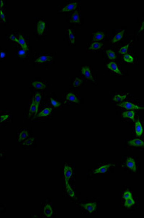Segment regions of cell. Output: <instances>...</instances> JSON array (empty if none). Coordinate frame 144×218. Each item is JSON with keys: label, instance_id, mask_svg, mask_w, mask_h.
Instances as JSON below:
<instances>
[{"label": "cell", "instance_id": "74e56055", "mask_svg": "<svg viewBox=\"0 0 144 218\" xmlns=\"http://www.w3.org/2000/svg\"><path fill=\"white\" fill-rule=\"evenodd\" d=\"M122 58H123V60L126 62L133 63L134 62V57H133L131 54H125V55H123V57H122Z\"/></svg>", "mask_w": 144, "mask_h": 218}, {"label": "cell", "instance_id": "4316f807", "mask_svg": "<svg viewBox=\"0 0 144 218\" xmlns=\"http://www.w3.org/2000/svg\"><path fill=\"white\" fill-rule=\"evenodd\" d=\"M128 94H116L114 95L112 97V100L116 102H122L125 99H127Z\"/></svg>", "mask_w": 144, "mask_h": 218}, {"label": "cell", "instance_id": "e0dca14e", "mask_svg": "<svg viewBox=\"0 0 144 218\" xmlns=\"http://www.w3.org/2000/svg\"><path fill=\"white\" fill-rule=\"evenodd\" d=\"M53 214V210L50 204L46 203L43 207V214L45 217H51Z\"/></svg>", "mask_w": 144, "mask_h": 218}, {"label": "cell", "instance_id": "8992f818", "mask_svg": "<svg viewBox=\"0 0 144 218\" xmlns=\"http://www.w3.org/2000/svg\"><path fill=\"white\" fill-rule=\"evenodd\" d=\"M117 106L122 107V108L126 109V110H144V107L138 106V105L134 104L130 102V101H122L120 104H117Z\"/></svg>", "mask_w": 144, "mask_h": 218}, {"label": "cell", "instance_id": "f35d334b", "mask_svg": "<svg viewBox=\"0 0 144 218\" xmlns=\"http://www.w3.org/2000/svg\"><path fill=\"white\" fill-rule=\"evenodd\" d=\"M122 197H123L125 200L128 199V198H132L133 197L132 193H131L129 190H126V191L123 193V194H122Z\"/></svg>", "mask_w": 144, "mask_h": 218}, {"label": "cell", "instance_id": "6da1fadb", "mask_svg": "<svg viewBox=\"0 0 144 218\" xmlns=\"http://www.w3.org/2000/svg\"><path fill=\"white\" fill-rule=\"evenodd\" d=\"M35 30L38 37H44L46 31V21L41 17L37 18L35 23Z\"/></svg>", "mask_w": 144, "mask_h": 218}, {"label": "cell", "instance_id": "b9f144b4", "mask_svg": "<svg viewBox=\"0 0 144 218\" xmlns=\"http://www.w3.org/2000/svg\"><path fill=\"white\" fill-rule=\"evenodd\" d=\"M144 30V20H143V22L141 23V25H140V29H139V33H141Z\"/></svg>", "mask_w": 144, "mask_h": 218}, {"label": "cell", "instance_id": "7a4b0ae2", "mask_svg": "<svg viewBox=\"0 0 144 218\" xmlns=\"http://www.w3.org/2000/svg\"><path fill=\"white\" fill-rule=\"evenodd\" d=\"M78 8V2L76 1H68L66 2L62 5H61L59 8V13H64L66 12L72 11V10H76Z\"/></svg>", "mask_w": 144, "mask_h": 218}, {"label": "cell", "instance_id": "5b68a950", "mask_svg": "<svg viewBox=\"0 0 144 218\" xmlns=\"http://www.w3.org/2000/svg\"><path fill=\"white\" fill-rule=\"evenodd\" d=\"M114 166V164L112 163H108V164H102L99 165L97 168L93 170L94 174H103L108 173V170H110V168H112Z\"/></svg>", "mask_w": 144, "mask_h": 218}, {"label": "cell", "instance_id": "7402d4cb", "mask_svg": "<svg viewBox=\"0 0 144 218\" xmlns=\"http://www.w3.org/2000/svg\"><path fill=\"white\" fill-rule=\"evenodd\" d=\"M18 44L21 47L24 49V50L28 51V43H27V38L24 36L22 33H19V40H18Z\"/></svg>", "mask_w": 144, "mask_h": 218}, {"label": "cell", "instance_id": "603a6c76", "mask_svg": "<svg viewBox=\"0 0 144 218\" xmlns=\"http://www.w3.org/2000/svg\"><path fill=\"white\" fill-rule=\"evenodd\" d=\"M135 133H136V136L138 137L141 136L143 133V126H142L141 123L138 118L135 121Z\"/></svg>", "mask_w": 144, "mask_h": 218}, {"label": "cell", "instance_id": "d6a6232c", "mask_svg": "<svg viewBox=\"0 0 144 218\" xmlns=\"http://www.w3.org/2000/svg\"><path fill=\"white\" fill-rule=\"evenodd\" d=\"M130 46H131V43L130 42H127L126 44H125L122 46V47H120V49H119V53L122 54V55H125V54H128V50H129V47Z\"/></svg>", "mask_w": 144, "mask_h": 218}, {"label": "cell", "instance_id": "1f68e13d", "mask_svg": "<svg viewBox=\"0 0 144 218\" xmlns=\"http://www.w3.org/2000/svg\"><path fill=\"white\" fill-rule=\"evenodd\" d=\"M49 101H50V104L51 106H53L55 109H61L63 106V104H61L59 101H58L57 100H56L53 98L50 97L49 98Z\"/></svg>", "mask_w": 144, "mask_h": 218}, {"label": "cell", "instance_id": "2e32d148", "mask_svg": "<svg viewBox=\"0 0 144 218\" xmlns=\"http://www.w3.org/2000/svg\"><path fill=\"white\" fill-rule=\"evenodd\" d=\"M70 22L78 26L81 25V20H80L79 13V10H74V11L71 14V15H70Z\"/></svg>", "mask_w": 144, "mask_h": 218}, {"label": "cell", "instance_id": "d590c367", "mask_svg": "<svg viewBox=\"0 0 144 218\" xmlns=\"http://www.w3.org/2000/svg\"><path fill=\"white\" fill-rule=\"evenodd\" d=\"M17 53H18L19 57L24 58V57H26V56H27V50H24V49L22 48V47H21L20 46H19Z\"/></svg>", "mask_w": 144, "mask_h": 218}, {"label": "cell", "instance_id": "9a60e30c", "mask_svg": "<svg viewBox=\"0 0 144 218\" xmlns=\"http://www.w3.org/2000/svg\"><path fill=\"white\" fill-rule=\"evenodd\" d=\"M106 68L107 69H108L110 71H111L112 73H114L117 75L121 74V72L120 70V68H119L118 65H117L115 62H114V61H112V62L108 63V64L106 65Z\"/></svg>", "mask_w": 144, "mask_h": 218}, {"label": "cell", "instance_id": "f1b7e54d", "mask_svg": "<svg viewBox=\"0 0 144 218\" xmlns=\"http://www.w3.org/2000/svg\"><path fill=\"white\" fill-rule=\"evenodd\" d=\"M8 40L11 41L13 43H17L18 44V40H19V32H12L11 33L7 35V36Z\"/></svg>", "mask_w": 144, "mask_h": 218}, {"label": "cell", "instance_id": "4fadbf2b", "mask_svg": "<svg viewBox=\"0 0 144 218\" xmlns=\"http://www.w3.org/2000/svg\"><path fill=\"white\" fill-rule=\"evenodd\" d=\"M65 101H66V102L79 104L80 103V98L78 95L69 92L67 93L65 96Z\"/></svg>", "mask_w": 144, "mask_h": 218}, {"label": "cell", "instance_id": "ba28073f", "mask_svg": "<svg viewBox=\"0 0 144 218\" xmlns=\"http://www.w3.org/2000/svg\"><path fill=\"white\" fill-rule=\"evenodd\" d=\"M64 180H67L69 181L71 179L73 178L74 173H73V168L71 165L68 164H65L64 168Z\"/></svg>", "mask_w": 144, "mask_h": 218}, {"label": "cell", "instance_id": "f546056e", "mask_svg": "<svg viewBox=\"0 0 144 218\" xmlns=\"http://www.w3.org/2000/svg\"><path fill=\"white\" fill-rule=\"evenodd\" d=\"M35 141V138L33 136H29L27 139H25L24 141H22L21 144L24 147H29L32 146Z\"/></svg>", "mask_w": 144, "mask_h": 218}, {"label": "cell", "instance_id": "ffe728a7", "mask_svg": "<svg viewBox=\"0 0 144 218\" xmlns=\"http://www.w3.org/2000/svg\"><path fill=\"white\" fill-rule=\"evenodd\" d=\"M28 137H29V133H28V130L27 128H22V129L20 130L18 133L19 144H21L24 140L27 139Z\"/></svg>", "mask_w": 144, "mask_h": 218}, {"label": "cell", "instance_id": "d6986e66", "mask_svg": "<svg viewBox=\"0 0 144 218\" xmlns=\"http://www.w3.org/2000/svg\"><path fill=\"white\" fill-rule=\"evenodd\" d=\"M102 43L97 41H93L89 42L88 45V50L89 51H97L101 50L102 47Z\"/></svg>", "mask_w": 144, "mask_h": 218}, {"label": "cell", "instance_id": "8d00e7d4", "mask_svg": "<svg viewBox=\"0 0 144 218\" xmlns=\"http://www.w3.org/2000/svg\"><path fill=\"white\" fill-rule=\"evenodd\" d=\"M42 99H43V94L40 92L36 93V94L33 95V99L36 101V104H38V105H40V101H41Z\"/></svg>", "mask_w": 144, "mask_h": 218}, {"label": "cell", "instance_id": "d4e9b609", "mask_svg": "<svg viewBox=\"0 0 144 218\" xmlns=\"http://www.w3.org/2000/svg\"><path fill=\"white\" fill-rule=\"evenodd\" d=\"M0 117H1V120H0L1 126H3L4 124L10 122V120H11V114L8 112H1Z\"/></svg>", "mask_w": 144, "mask_h": 218}, {"label": "cell", "instance_id": "9c48e42d", "mask_svg": "<svg viewBox=\"0 0 144 218\" xmlns=\"http://www.w3.org/2000/svg\"><path fill=\"white\" fill-rule=\"evenodd\" d=\"M81 72H82V74L86 78L88 79V80H91V81L94 82V76H93V74L92 73V69H91V67L89 65H85L83 66L82 68V70H81Z\"/></svg>", "mask_w": 144, "mask_h": 218}, {"label": "cell", "instance_id": "44dd1931", "mask_svg": "<svg viewBox=\"0 0 144 218\" xmlns=\"http://www.w3.org/2000/svg\"><path fill=\"white\" fill-rule=\"evenodd\" d=\"M128 144L130 147H137V148L144 147V141L140 138H134V139L129 141L128 142Z\"/></svg>", "mask_w": 144, "mask_h": 218}, {"label": "cell", "instance_id": "836d02e7", "mask_svg": "<svg viewBox=\"0 0 144 218\" xmlns=\"http://www.w3.org/2000/svg\"><path fill=\"white\" fill-rule=\"evenodd\" d=\"M83 82H84V80L82 78H80V77H76V78L73 79V81H72L71 86H72V87H74V88L79 87V86H80L81 85H82Z\"/></svg>", "mask_w": 144, "mask_h": 218}, {"label": "cell", "instance_id": "52a82bcc", "mask_svg": "<svg viewBox=\"0 0 144 218\" xmlns=\"http://www.w3.org/2000/svg\"><path fill=\"white\" fill-rule=\"evenodd\" d=\"M66 35L68 44L71 46L74 45L75 42H76V31H75V30H73L72 28L67 29L66 30Z\"/></svg>", "mask_w": 144, "mask_h": 218}, {"label": "cell", "instance_id": "8fae6325", "mask_svg": "<svg viewBox=\"0 0 144 218\" xmlns=\"http://www.w3.org/2000/svg\"><path fill=\"white\" fill-rule=\"evenodd\" d=\"M124 166L125 168L129 169L131 171L136 173L137 171V168H136V161L134 160V159L132 157H127L125 159V160L124 162Z\"/></svg>", "mask_w": 144, "mask_h": 218}, {"label": "cell", "instance_id": "30bf717a", "mask_svg": "<svg viewBox=\"0 0 144 218\" xmlns=\"http://www.w3.org/2000/svg\"><path fill=\"white\" fill-rule=\"evenodd\" d=\"M51 112H52L51 107H45L38 114V115H37L36 117L38 119H40V120L47 119L50 116Z\"/></svg>", "mask_w": 144, "mask_h": 218}, {"label": "cell", "instance_id": "ac0fdd59", "mask_svg": "<svg viewBox=\"0 0 144 218\" xmlns=\"http://www.w3.org/2000/svg\"><path fill=\"white\" fill-rule=\"evenodd\" d=\"M125 33V29H122L120 30V31H117V32L114 35V36L112 37V38L110 41V43L111 44H116L118 43L119 41H120L123 38Z\"/></svg>", "mask_w": 144, "mask_h": 218}, {"label": "cell", "instance_id": "4dcf8cb0", "mask_svg": "<svg viewBox=\"0 0 144 218\" xmlns=\"http://www.w3.org/2000/svg\"><path fill=\"white\" fill-rule=\"evenodd\" d=\"M105 54H106L107 57H108L110 60H115V59H116L117 58L116 54H115V52H114L112 50H111V49H108V50H105Z\"/></svg>", "mask_w": 144, "mask_h": 218}, {"label": "cell", "instance_id": "484cf974", "mask_svg": "<svg viewBox=\"0 0 144 218\" xmlns=\"http://www.w3.org/2000/svg\"><path fill=\"white\" fill-rule=\"evenodd\" d=\"M105 31H97L96 32H94L93 33V40L94 41H100L101 40L104 39L105 37Z\"/></svg>", "mask_w": 144, "mask_h": 218}, {"label": "cell", "instance_id": "5bb4252c", "mask_svg": "<svg viewBox=\"0 0 144 218\" xmlns=\"http://www.w3.org/2000/svg\"><path fill=\"white\" fill-rule=\"evenodd\" d=\"M65 180V187H66V193L69 198H72V199H76V194H75V191L73 190V188L72 187L70 184L69 181L67 180Z\"/></svg>", "mask_w": 144, "mask_h": 218}, {"label": "cell", "instance_id": "7c38bea8", "mask_svg": "<svg viewBox=\"0 0 144 218\" xmlns=\"http://www.w3.org/2000/svg\"><path fill=\"white\" fill-rule=\"evenodd\" d=\"M38 109H39V105L36 104V101L32 99L31 102L30 104L29 117H31V118H34L35 117H36L37 115H38L37 113H38Z\"/></svg>", "mask_w": 144, "mask_h": 218}, {"label": "cell", "instance_id": "ab89813d", "mask_svg": "<svg viewBox=\"0 0 144 218\" xmlns=\"http://www.w3.org/2000/svg\"><path fill=\"white\" fill-rule=\"evenodd\" d=\"M0 18H1V22H2L3 23H6L7 17L5 14L4 13V12H3V10H1V12H0Z\"/></svg>", "mask_w": 144, "mask_h": 218}, {"label": "cell", "instance_id": "cb8c5ba5", "mask_svg": "<svg viewBox=\"0 0 144 218\" xmlns=\"http://www.w3.org/2000/svg\"><path fill=\"white\" fill-rule=\"evenodd\" d=\"M31 86L34 89H38V90H44L46 89L47 85L45 82L41 81V80H34L31 82Z\"/></svg>", "mask_w": 144, "mask_h": 218}, {"label": "cell", "instance_id": "e575fe53", "mask_svg": "<svg viewBox=\"0 0 144 218\" xmlns=\"http://www.w3.org/2000/svg\"><path fill=\"white\" fill-rule=\"evenodd\" d=\"M135 203H136L135 199L132 197V198H128V199L125 200L124 205H125V208L129 209V208H131V207H132L135 204Z\"/></svg>", "mask_w": 144, "mask_h": 218}, {"label": "cell", "instance_id": "3957f363", "mask_svg": "<svg viewBox=\"0 0 144 218\" xmlns=\"http://www.w3.org/2000/svg\"><path fill=\"white\" fill-rule=\"evenodd\" d=\"M53 59V56L50 54L40 53L38 54L33 59V63L35 64H42V63L49 62Z\"/></svg>", "mask_w": 144, "mask_h": 218}, {"label": "cell", "instance_id": "60d3db41", "mask_svg": "<svg viewBox=\"0 0 144 218\" xmlns=\"http://www.w3.org/2000/svg\"><path fill=\"white\" fill-rule=\"evenodd\" d=\"M6 55H7V50H5L4 47H2L1 52V59H4V58L6 57Z\"/></svg>", "mask_w": 144, "mask_h": 218}, {"label": "cell", "instance_id": "277c9868", "mask_svg": "<svg viewBox=\"0 0 144 218\" xmlns=\"http://www.w3.org/2000/svg\"><path fill=\"white\" fill-rule=\"evenodd\" d=\"M80 207L83 209L84 212L89 214L94 213L96 210H97L96 202H89V203L81 204Z\"/></svg>", "mask_w": 144, "mask_h": 218}, {"label": "cell", "instance_id": "83f0119b", "mask_svg": "<svg viewBox=\"0 0 144 218\" xmlns=\"http://www.w3.org/2000/svg\"><path fill=\"white\" fill-rule=\"evenodd\" d=\"M122 117L125 120H135V112L134 110H128V111L124 112L122 113Z\"/></svg>", "mask_w": 144, "mask_h": 218}]
</instances>
